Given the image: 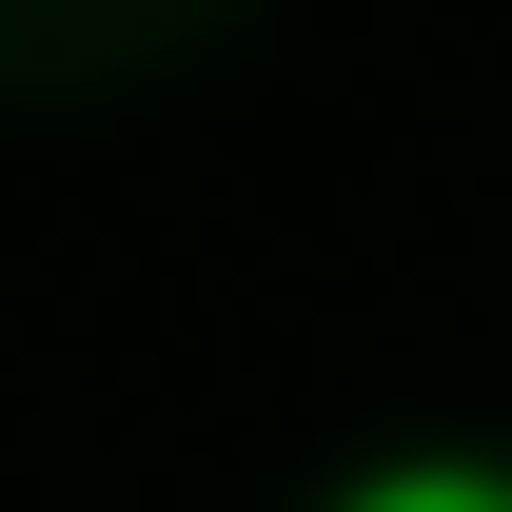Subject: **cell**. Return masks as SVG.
<instances>
[{
  "mask_svg": "<svg viewBox=\"0 0 512 512\" xmlns=\"http://www.w3.org/2000/svg\"><path fill=\"white\" fill-rule=\"evenodd\" d=\"M316 512H512V453H375V473H335Z\"/></svg>",
  "mask_w": 512,
  "mask_h": 512,
  "instance_id": "6da1fadb",
  "label": "cell"
}]
</instances>
